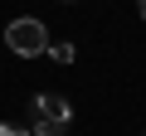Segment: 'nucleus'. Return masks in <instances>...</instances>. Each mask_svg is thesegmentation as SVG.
<instances>
[{"mask_svg": "<svg viewBox=\"0 0 146 136\" xmlns=\"http://www.w3.org/2000/svg\"><path fill=\"white\" fill-rule=\"evenodd\" d=\"M141 15H146V0H141Z\"/></svg>", "mask_w": 146, "mask_h": 136, "instance_id": "nucleus-6", "label": "nucleus"}, {"mask_svg": "<svg viewBox=\"0 0 146 136\" xmlns=\"http://www.w3.org/2000/svg\"><path fill=\"white\" fill-rule=\"evenodd\" d=\"M68 117H73V107H68L58 92H39V97H34V121H54V126H68Z\"/></svg>", "mask_w": 146, "mask_h": 136, "instance_id": "nucleus-2", "label": "nucleus"}, {"mask_svg": "<svg viewBox=\"0 0 146 136\" xmlns=\"http://www.w3.org/2000/svg\"><path fill=\"white\" fill-rule=\"evenodd\" d=\"M0 136H29V131H25L20 121H0Z\"/></svg>", "mask_w": 146, "mask_h": 136, "instance_id": "nucleus-5", "label": "nucleus"}, {"mask_svg": "<svg viewBox=\"0 0 146 136\" xmlns=\"http://www.w3.org/2000/svg\"><path fill=\"white\" fill-rule=\"evenodd\" d=\"M49 58H54V63H73L78 49H73V44H49Z\"/></svg>", "mask_w": 146, "mask_h": 136, "instance_id": "nucleus-3", "label": "nucleus"}, {"mask_svg": "<svg viewBox=\"0 0 146 136\" xmlns=\"http://www.w3.org/2000/svg\"><path fill=\"white\" fill-rule=\"evenodd\" d=\"M34 136H63V126H54V121H34Z\"/></svg>", "mask_w": 146, "mask_h": 136, "instance_id": "nucleus-4", "label": "nucleus"}, {"mask_svg": "<svg viewBox=\"0 0 146 136\" xmlns=\"http://www.w3.org/2000/svg\"><path fill=\"white\" fill-rule=\"evenodd\" d=\"M5 44L20 53V58H34V53H49V29L39 24V20H10V29H5Z\"/></svg>", "mask_w": 146, "mask_h": 136, "instance_id": "nucleus-1", "label": "nucleus"}]
</instances>
